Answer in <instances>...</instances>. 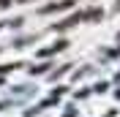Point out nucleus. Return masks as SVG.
<instances>
[{"instance_id": "f257e3e1", "label": "nucleus", "mask_w": 120, "mask_h": 117, "mask_svg": "<svg viewBox=\"0 0 120 117\" xmlns=\"http://www.w3.org/2000/svg\"><path fill=\"white\" fill-rule=\"evenodd\" d=\"M98 16H101V8H93V11L85 14V19H98Z\"/></svg>"}, {"instance_id": "f03ea898", "label": "nucleus", "mask_w": 120, "mask_h": 117, "mask_svg": "<svg viewBox=\"0 0 120 117\" xmlns=\"http://www.w3.org/2000/svg\"><path fill=\"white\" fill-rule=\"evenodd\" d=\"M8 3H11V0H0V6H8Z\"/></svg>"}]
</instances>
